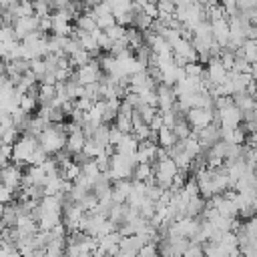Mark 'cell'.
Returning a JSON list of instances; mask_svg holds the SVG:
<instances>
[{"label": "cell", "mask_w": 257, "mask_h": 257, "mask_svg": "<svg viewBox=\"0 0 257 257\" xmlns=\"http://www.w3.org/2000/svg\"><path fill=\"white\" fill-rule=\"evenodd\" d=\"M153 167H155V183L159 187H163L165 191H169L171 185H173V181H175V177L179 175L177 163L171 157H165V159L157 161Z\"/></svg>", "instance_id": "7a4b0ae2"}, {"label": "cell", "mask_w": 257, "mask_h": 257, "mask_svg": "<svg viewBox=\"0 0 257 257\" xmlns=\"http://www.w3.org/2000/svg\"><path fill=\"white\" fill-rule=\"evenodd\" d=\"M96 22H98V28L100 30H108L110 26L116 24V18H114V14H104V16H98Z\"/></svg>", "instance_id": "e575fe53"}, {"label": "cell", "mask_w": 257, "mask_h": 257, "mask_svg": "<svg viewBox=\"0 0 257 257\" xmlns=\"http://www.w3.org/2000/svg\"><path fill=\"white\" fill-rule=\"evenodd\" d=\"M183 257H205V249L201 247V243H193L191 241V245H189V249L185 251Z\"/></svg>", "instance_id": "8d00e7d4"}, {"label": "cell", "mask_w": 257, "mask_h": 257, "mask_svg": "<svg viewBox=\"0 0 257 257\" xmlns=\"http://www.w3.org/2000/svg\"><path fill=\"white\" fill-rule=\"evenodd\" d=\"M104 32H106L114 42H116V40H122V38L126 36V28H124V26H120V24H114V26H110V28H108V30H104Z\"/></svg>", "instance_id": "d6a6232c"}, {"label": "cell", "mask_w": 257, "mask_h": 257, "mask_svg": "<svg viewBox=\"0 0 257 257\" xmlns=\"http://www.w3.org/2000/svg\"><path fill=\"white\" fill-rule=\"evenodd\" d=\"M139 139L133 135V133H126L124 137H122V141L114 147V151L116 153H120V155H135L137 151H139Z\"/></svg>", "instance_id": "ac0fdd59"}, {"label": "cell", "mask_w": 257, "mask_h": 257, "mask_svg": "<svg viewBox=\"0 0 257 257\" xmlns=\"http://www.w3.org/2000/svg\"><path fill=\"white\" fill-rule=\"evenodd\" d=\"M76 28H80V30H84V32H94V30H98V22H96L94 12H92V10L82 12V14L76 18Z\"/></svg>", "instance_id": "ffe728a7"}, {"label": "cell", "mask_w": 257, "mask_h": 257, "mask_svg": "<svg viewBox=\"0 0 257 257\" xmlns=\"http://www.w3.org/2000/svg\"><path fill=\"white\" fill-rule=\"evenodd\" d=\"M233 102L241 108V112H251V110H257V100L249 94V92H237L233 94Z\"/></svg>", "instance_id": "d6986e66"}, {"label": "cell", "mask_w": 257, "mask_h": 257, "mask_svg": "<svg viewBox=\"0 0 257 257\" xmlns=\"http://www.w3.org/2000/svg\"><path fill=\"white\" fill-rule=\"evenodd\" d=\"M38 139L30 137V135H20V139L14 143V151H12V161L16 165H30V159L34 155V151L38 149Z\"/></svg>", "instance_id": "3957f363"}, {"label": "cell", "mask_w": 257, "mask_h": 257, "mask_svg": "<svg viewBox=\"0 0 257 257\" xmlns=\"http://www.w3.org/2000/svg\"><path fill=\"white\" fill-rule=\"evenodd\" d=\"M98 46H100V50H106V52H110L112 50V46H114V40L102 30L100 34H98Z\"/></svg>", "instance_id": "d590c367"}, {"label": "cell", "mask_w": 257, "mask_h": 257, "mask_svg": "<svg viewBox=\"0 0 257 257\" xmlns=\"http://www.w3.org/2000/svg\"><path fill=\"white\" fill-rule=\"evenodd\" d=\"M36 104H38V96H36V92L22 94V98H20V110H24L26 114H30V112H34Z\"/></svg>", "instance_id": "4316f807"}, {"label": "cell", "mask_w": 257, "mask_h": 257, "mask_svg": "<svg viewBox=\"0 0 257 257\" xmlns=\"http://www.w3.org/2000/svg\"><path fill=\"white\" fill-rule=\"evenodd\" d=\"M137 257H161V251H159V247H157L155 243H147V245L139 251Z\"/></svg>", "instance_id": "836d02e7"}, {"label": "cell", "mask_w": 257, "mask_h": 257, "mask_svg": "<svg viewBox=\"0 0 257 257\" xmlns=\"http://www.w3.org/2000/svg\"><path fill=\"white\" fill-rule=\"evenodd\" d=\"M22 179H24V173L20 171V165L10 163V165L2 167V181H4L6 187H10L14 191H20L22 189Z\"/></svg>", "instance_id": "ba28073f"}, {"label": "cell", "mask_w": 257, "mask_h": 257, "mask_svg": "<svg viewBox=\"0 0 257 257\" xmlns=\"http://www.w3.org/2000/svg\"><path fill=\"white\" fill-rule=\"evenodd\" d=\"M38 24H40V18L34 14V16H26V18H18L14 22V34H16V40H24L28 34L36 32L38 30Z\"/></svg>", "instance_id": "9c48e42d"}, {"label": "cell", "mask_w": 257, "mask_h": 257, "mask_svg": "<svg viewBox=\"0 0 257 257\" xmlns=\"http://www.w3.org/2000/svg\"><path fill=\"white\" fill-rule=\"evenodd\" d=\"M10 12L14 14L16 20H18V18H26V16H34V14H36V12H34V2H32V0H20Z\"/></svg>", "instance_id": "7402d4cb"}, {"label": "cell", "mask_w": 257, "mask_h": 257, "mask_svg": "<svg viewBox=\"0 0 257 257\" xmlns=\"http://www.w3.org/2000/svg\"><path fill=\"white\" fill-rule=\"evenodd\" d=\"M72 80H76V82H78V84H82V86H88V84H96V82H100V80H102V68H100V62L92 60L90 64L76 68V70H74V74H72Z\"/></svg>", "instance_id": "277c9868"}, {"label": "cell", "mask_w": 257, "mask_h": 257, "mask_svg": "<svg viewBox=\"0 0 257 257\" xmlns=\"http://www.w3.org/2000/svg\"><path fill=\"white\" fill-rule=\"evenodd\" d=\"M0 40H2V44H4V42H12V40H16V34H14V26H4V24H2Z\"/></svg>", "instance_id": "74e56055"}, {"label": "cell", "mask_w": 257, "mask_h": 257, "mask_svg": "<svg viewBox=\"0 0 257 257\" xmlns=\"http://www.w3.org/2000/svg\"><path fill=\"white\" fill-rule=\"evenodd\" d=\"M219 128H221L219 124H209V126H205L201 131H195L197 137H199V143H201L203 151H209L213 145H217L221 141V131Z\"/></svg>", "instance_id": "4fadbf2b"}, {"label": "cell", "mask_w": 257, "mask_h": 257, "mask_svg": "<svg viewBox=\"0 0 257 257\" xmlns=\"http://www.w3.org/2000/svg\"><path fill=\"white\" fill-rule=\"evenodd\" d=\"M179 143L177 135H175V128H169V126H163L159 128V139H157V145L163 147V149H171Z\"/></svg>", "instance_id": "44dd1931"}, {"label": "cell", "mask_w": 257, "mask_h": 257, "mask_svg": "<svg viewBox=\"0 0 257 257\" xmlns=\"http://www.w3.org/2000/svg\"><path fill=\"white\" fill-rule=\"evenodd\" d=\"M38 18H40V16H38ZM38 30H40V32H48V30L52 32V16H42V18H40V24H38Z\"/></svg>", "instance_id": "60d3db41"}, {"label": "cell", "mask_w": 257, "mask_h": 257, "mask_svg": "<svg viewBox=\"0 0 257 257\" xmlns=\"http://www.w3.org/2000/svg\"><path fill=\"white\" fill-rule=\"evenodd\" d=\"M207 64H209V66H207V78H209V82H211L213 86L223 84V82L227 80V72H229V70L223 66L221 58H211Z\"/></svg>", "instance_id": "7c38bea8"}, {"label": "cell", "mask_w": 257, "mask_h": 257, "mask_svg": "<svg viewBox=\"0 0 257 257\" xmlns=\"http://www.w3.org/2000/svg\"><path fill=\"white\" fill-rule=\"evenodd\" d=\"M122 137H124V133H122L118 126H112V128H110V145H112V147H116V145L122 141Z\"/></svg>", "instance_id": "ab89813d"}, {"label": "cell", "mask_w": 257, "mask_h": 257, "mask_svg": "<svg viewBox=\"0 0 257 257\" xmlns=\"http://www.w3.org/2000/svg\"><path fill=\"white\" fill-rule=\"evenodd\" d=\"M70 20L72 18L64 10H56L52 14V34H56V36H70L72 28H74V26H70Z\"/></svg>", "instance_id": "5bb4252c"}, {"label": "cell", "mask_w": 257, "mask_h": 257, "mask_svg": "<svg viewBox=\"0 0 257 257\" xmlns=\"http://www.w3.org/2000/svg\"><path fill=\"white\" fill-rule=\"evenodd\" d=\"M199 2H201V4H207V2H209V0H199Z\"/></svg>", "instance_id": "f6af8a7d"}, {"label": "cell", "mask_w": 257, "mask_h": 257, "mask_svg": "<svg viewBox=\"0 0 257 257\" xmlns=\"http://www.w3.org/2000/svg\"><path fill=\"white\" fill-rule=\"evenodd\" d=\"M80 167H82V175H86V177H88L92 183H94V179H96V177L102 173V171H100V167H98V163H96L94 159H90V161L82 163Z\"/></svg>", "instance_id": "f1b7e54d"}, {"label": "cell", "mask_w": 257, "mask_h": 257, "mask_svg": "<svg viewBox=\"0 0 257 257\" xmlns=\"http://www.w3.org/2000/svg\"><path fill=\"white\" fill-rule=\"evenodd\" d=\"M191 128H193V126L187 122V118H179L177 124H175V135H177V139H179V141H187V139L193 135Z\"/></svg>", "instance_id": "83f0119b"}, {"label": "cell", "mask_w": 257, "mask_h": 257, "mask_svg": "<svg viewBox=\"0 0 257 257\" xmlns=\"http://www.w3.org/2000/svg\"><path fill=\"white\" fill-rule=\"evenodd\" d=\"M203 209H205L203 197H201V195H199V197H193V199L187 203V217H197L199 213H203Z\"/></svg>", "instance_id": "f546056e"}, {"label": "cell", "mask_w": 257, "mask_h": 257, "mask_svg": "<svg viewBox=\"0 0 257 257\" xmlns=\"http://www.w3.org/2000/svg\"><path fill=\"white\" fill-rule=\"evenodd\" d=\"M157 94H159V110L161 112L175 110V106H177V94H175V88L173 86L159 84L157 86Z\"/></svg>", "instance_id": "30bf717a"}, {"label": "cell", "mask_w": 257, "mask_h": 257, "mask_svg": "<svg viewBox=\"0 0 257 257\" xmlns=\"http://www.w3.org/2000/svg\"><path fill=\"white\" fill-rule=\"evenodd\" d=\"M217 112H219V124L221 126H233L235 128V126H241V122H243V112L235 102L219 108Z\"/></svg>", "instance_id": "8992f818"}, {"label": "cell", "mask_w": 257, "mask_h": 257, "mask_svg": "<svg viewBox=\"0 0 257 257\" xmlns=\"http://www.w3.org/2000/svg\"><path fill=\"white\" fill-rule=\"evenodd\" d=\"M110 124H100L96 131H94V135L90 137L94 143H98V145H102V147H110Z\"/></svg>", "instance_id": "cb8c5ba5"}, {"label": "cell", "mask_w": 257, "mask_h": 257, "mask_svg": "<svg viewBox=\"0 0 257 257\" xmlns=\"http://www.w3.org/2000/svg\"><path fill=\"white\" fill-rule=\"evenodd\" d=\"M251 76H253V80H257V62H253V66H251Z\"/></svg>", "instance_id": "ee69618b"}, {"label": "cell", "mask_w": 257, "mask_h": 257, "mask_svg": "<svg viewBox=\"0 0 257 257\" xmlns=\"http://www.w3.org/2000/svg\"><path fill=\"white\" fill-rule=\"evenodd\" d=\"M131 193H133V181H128V179L116 181L112 185V201L114 203H126Z\"/></svg>", "instance_id": "2e32d148"}, {"label": "cell", "mask_w": 257, "mask_h": 257, "mask_svg": "<svg viewBox=\"0 0 257 257\" xmlns=\"http://www.w3.org/2000/svg\"><path fill=\"white\" fill-rule=\"evenodd\" d=\"M82 257H94V255H82Z\"/></svg>", "instance_id": "bcb514c9"}, {"label": "cell", "mask_w": 257, "mask_h": 257, "mask_svg": "<svg viewBox=\"0 0 257 257\" xmlns=\"http://www.w3.org/2000/svg\"><path fill=\"white\" fill-rule=\"evenodd\" d=\"M36 96H38V102H40V106H50V104L54 102V98L58 96L56 84H38Z\"/></svg>", "instance_id": "e0dca14e"}, {"label": "cell", "mask_w": 257, "mask_h": 257, "mask_svg": "<svg viewBox=\"0 0 257 257\" xmlns=\"http://www.w3.org/2000/svg\"><path fill=\"white\" fill-rule=\"evenodd\" d=\"M213 28V38L221 48H227L229 38H231V26H229V18H221V20H213L211 22Z\"/></svg>", "instance_id": "8fae6325"}, {"label": "cell", "mask_w": 257, "mask_h": 257, "mask_svg": "<svg viewBox=\"0 0 257 257\" xmlns=\"http://www.w3.org/2000/svg\"><path fill=\"white\" fill-rule=\"evenodd\" d=\"M128 84H131V90L128 92H137V94H145L149 90H155V80L149 74V70H143V72L133 74L128 78Z\"/></svg>", "instance_id": "52a82bcc"}, {"label": "cell", "mask_w": 257, "mask_h": 257, "mask_svg": "<svg viewBox=\"0 0 257 257\" xmlns=\"http://www.w3.org/2000/svg\"><path fill=\"white\" fill-rule=\"evenodd\" d=\"M133 2H135V4H139L141 8H143L145 4H149V2H155V4H157V0H133Z\"/></svg>", "instance_id": "7bdbcfd3"}, {"label": "cell", "mask_w": 257, "mask_h": 257, "mask_svg": "<svg viewBox=\"0 0 257 257\" xmlns=\"http://www.w3.org/2000/svg\"><path fill=\"white\" fill-rule=\"evenodd\" d=\"M137 112H139V116L143 118V122H145V124H151V122H153V118L157 116L159 108H155V106H149V104H141V106L137 108Z\"/></svg>", "instance_id": "4dcf8cb0"}, {"label": "cell", "mask_w": 257, "mask_h": 257, "mask_svg": "<svg viewBox=\"0 0 257 257\" xmlns=\"http://www.w3.org/2000/svg\"><path fill=\"white\" fill-rule=\"evenodd\" d=\"M157 153H159V145L153 141H141L139 143V151H137V161L139 163H153L157 161Z\"/></svg>", "instance_id": "9a60e30c"}, {"label": "cell", "mask_w": 257, "mask_h": 257, "mask_svg": "<svg viewBox=\"0 0 257 257\" xmlns=\"http://www.w3.org/2000/svg\"><path fill=\"white\" fill-rule=\"evenodd\" d=\"M30 72L40 80L46 72H48V68H46V62H44V58H36V60H30Z\"/></svg>", "instance_id": "1f68e13d"}, {"label": "cell", "mask_w": 257, "mask_h": 257, "mask_svg": "<svg viewBox=\"0 0 257 257\" xmlns=\"http://www.w3.org/2000/svg\"><path fill=\"white\" fill-rule=\"evenodd\" d=\"M104 151H106V147H102V145L94 143L92 139H88L86 145H84V149H82V155H84L86 159H96V157H100Z\"/></svg>", "instance_id": "484cf974"}, {"label": "cell", "mask_w": 257, "mask_h": 257, "mask_svg": "<svg viewBox=\"0 0 257 257\" xmlns=\"http://www.w3.org/2000/svg\"><path fill=\"white\" fill-rule=\"evenodd\" d=\"M143 12H145V14H149L153 20H157V18H159V6H157L155 2L145 4V6H143Z\"/></svg>", "instance_id": "f35d334b"}, {"label": "cell", "mask_w": 257, "mask_h": 257, "mask_svg": "<svg viewBox=\"0 0 257 257\" xmlns=\"http://www.w3.org/2000/svg\"><path fill=\"white\" fill-rule=\"evenodd\" d=\"M92 54L88 52V50H84V48H80L78 52H74L72 56H68V60H70V66H74V68H80V66H86V64H90L92 62Z\"/></svg>", "instance_id": "603a6c76"}, {"label": "cell", "mask_w": 257, "mask_h": 257, "mask_svg": "<svg viewBox=\"0 0 257 257\" xmlns=\"http://www.w3.org/2000/svg\"><path fill=\"white\" fill-rule=\"evenodd\" d=\"M66 128L64 124H48V128L38 137V145L48 153V155H56L62 149H66Z\"/></svg>", "instance_id": "6da1fadb"}, {"label": "cell", "mask_w": 257, "mask_h": 257, "mask_svg": "<svg viewBox=\"0 0 257 257\" xmlns=\"http://www.w3.org/2000/svg\"><path fill=\"white\" fill-rule=\"evenodd\" d=\"M185 118L193 126V131H201V128L215 122V110H211V108H191L185 114Z\"/></svg>", "instance_id": "5b68a950"}, {"label": "cell", "mask_w": 257, "mask_h": 257, "mask_svg": "<svg viewBox=\"0 0 257 257\" xmlns=\"http://www.w3.org/2000/svg\"><path fill=\"white\" fill-rule=\"evenodd\" d=\"M235 54H237V56L247 58L251 64H253V62H257V40H247V42L243 44V48H241V50H237Z\"/></svg>", "instance_id": "d4e9b609"}, {"label": "cell", "mask_w": 257, "mask_h": 257, "mask_svg": "<svg viewBox=\"0 0 257 257\" xmlns=\"http://www.w3.org/2000/svg\"><path fill=\"white\" fill-rule=\"evenodd\" d=\"M193 2H197V0H175V6L177 8H185V6H191Z\"/></svg>", "instance_id": "b9f144b4"}]
</instances>
